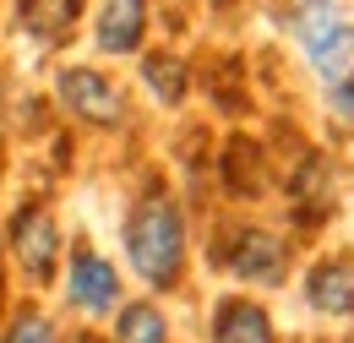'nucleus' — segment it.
I'll use <instances>...</instances> for the list:
<instances>
[{
	"instance_id": "nucleus-8",
	"label": "nucleus",
	"mask_w": 354,
	"mask_h": 343,
	"mask_svg": "<svg viewBox=\"0 0 354 343\" xmlns=\"http://www.w3.org/2000/svg\"><path fill=\"white\" fill-rule=\"evenodd\" d=\"M88 60L98 66H126L153 49V0H93L88 11Z\"/></svg>"
},
{
	"instance_id": "nucleus-1",
	"label": "nucleus",
	"mask_w": 354,
	"mask_h": 343,
	"mask_svg": "<svg viewBox=\"0 0 354 343\" xmlns=\"http://www.w3.org/2000/svg\"><path fill=\"white\" fill-rule=\"evenodd\" d=\"M191 213L185 196H175L164 180H153L147 191H136L120 213V272L153 300H175L191 284Z\"/></svg>"
},
{
	"instance_id": "nucleus-5",
	"label": "nucleus",
	"mask_w": 354,
	"mask_h": 343,
	"mask_svg": "<svg viewBox=\"0 0 354 343\" xmlns=\"http://www.w3.org/2000/svg\"><path fill=\"white\" fill-rule=\"evenodd\" d=\"M278 196H283V229L295 240L322 234L333 218L344 213V158L333 147L306 142L289 164H278Z\"/></svg>"
},
{
	"instance_id": "nucleus-3",
	"label": "nucleus",
	"mask_w": 354,
	"mask_h": 343,
	"mask_svg": "<svg viewBox=\"0 0 354 343\" xmlns=\"http://www.w3.org/2000/svg\"><path fill=\"white\" fill-rule=\"evenodd\" d=\"M44 93H49V115L66 131L104 136V142H120L136 131V93L115 66L60 55V60H49Z\"/></svg>"
},
{
	"instance_id": "nucleus-18",
	"label": "nucleus",
	"mask_w": 354,
	"mask_h": 343,
	"mask_svg": "<svg viewBox=\"0 0 354 343\" xmlns=\"http://www.w3.org/2000/svg\"><path fill=\"white\" fill-rule=\"evenodd\" d=\"M11 289H17V278H11V261H6V245H0V316H6V305L17 300Z\"/></svg>"
},
{
	"instance_id": "nucleus-10",
	"label": "nucleus",
	"mask_w": 354,
	"mask_h": 343,
	"mask_svg": "<svg viewBox=\"0 0 354 343\" xmlns=\"http://www.w3.org/2000/svg\"><path fill=\"white\" fill-rule=\"evenodd\" d=\"M93 0H11V39L39 60H60L88 28Z\"/></svg>"
},
{
	"instance_id": "nucleus-6",
	"label": "nucleus",
	"mask_w": 354,
	"mask_h": 343,
	"mask_svg": "<svg viewBox=\"0 0 354 343\" xmlns=\"http://www.w3.org/2000/svg\"><path fill=\"white\" fill-rule=\"evenodd\" d=\"M283 39L300 49L316 87H333L354 71V11L349 0H289Z\"/></svg>"
},
{
	"instance_id": "nucleus-7",
	"label": "nucleus",
	"mask_w": 354,
	"mask_h": 343,
	"mask_svg": "<svg viewBox=\"0 0 354 343\" xmlns=\"http://www.w3.org/2000/svg\"><path fill=\"white\" fill-rule=\"evenodd\" d=\"M126 295H131V284L109 251H98L93 240H66V261H60V278H55V300H60L66 322L109 327V316L126 305Z\"/></svg>"
},
{
	"instance_id": "nucleus-2",
	"label": "nucleus",
	"mask_w": 354,
	"mask_h": 343,
	"mask_svg": "<svg viewBox=\"0 0 354 343\" xmlns=\"http://www.w3.org/2000/svg\"><path fill=\"white\" fill-rule=\"evenodd\" d=\"M207 267L218 278H229V289L267 300V295H278V289L295 284V272H300V240L283 223H272V218L234 207V213H218L213 229H207Z\"/></svg>"
},
{
	"instance_id": "nucleus-14",
	"label": "nucleus",
	"mask_w": 354,
	"mask_h": 343,
	"mask_svg": "<svg viewBox=\"0 0 354 343\" xmlns=\"http://www.w3.org/2000/svg\"><path fill=\"white\" fill-rule=\"evenodd\" d=\"M0 343H71V327L44 295H17L0 316Z\"/></svg>"
},
{
	"instance_id": "nucleus-4",
	"label": "nucleus",
	"mask_w": 354,
	"mask_h": 343,
	"mask_svg": "<svg viewBox=\"0 0 354 343\" xmlns=\"http://www.w3.org/2000/svg\"><path fill=\"white\" fill-rule=\"evenodd\" d=\"M0 245L11 261V278L28 295H55V278H60V261H66V223H60L44 191L22 185L11 196V207L0 213Z\"/></svg>"
},
{
	"instance_id": "nucleus-17",
	"label": "nucleus",
	"mask_w": 354,
	"mask_h": 343,
	"mask_svg": "<svg viewBox=\"0 0 354 343\" xmlns=\"http://www.w3.org/2000/svg\"><path fill=\"white\" fill-rule=\"evenodd\" d=\"M11 136H17V126H11V87H6V71H0V180H6V158H11Z\"/></svg>"
},
{
	"instance_id": "nucleus-16",
	"label": "nucleus",
	"mask_w": 354,
	"mask_h": 343,
	"mask_svg": "<svg viewBox=\"0 0 354 343\" xmlns=\"http://www.w3.org/2000/svg\"><path fill=\"white\" fill-rule=\"evenodd\" d=\"M322 136L327 147H354V71L344 82L322 87Z\"/></svg>"
},
{
	"instance_id": "nucleus-11",
	"label": "nucleus",
	"mask_w": 354,
	"mask_h": 343,
	"mask_svg": "<svg viewBox=\"0 0 354 343\" xmlns=\"http://www.w3.org/2000/svg\"><path fill=\"white\" fill-rule=\"evenodd\" d=\"M218 185L229 202H245V213L251 207H262L267 196H278V153L257 142V136H245V131H234L229 142L218 147Z\"/></svg>"
},
{
	"instance_id": "nucleus-12",
	"label": "nucleus",
	"mask_w": 354,
	"mask_h": 343,
	"mask_svg": "<svg viewBox=\"0 0 354 343\" xmlns=\"http://www.w3.org/2000/svg\"><path fill=\"white\" fill-rule=\"evenodd\" d=\"M202 338L207 343H283L278 316L262 295H240V289H218L202 316Z\"/></svg>"
},
{
	"instance_id": "nucleus-15",
	"label": "nucleus",
	"mask_w": 354,
	"mask_h": 343,
	"mask_svg": "<svg viewBox=\"0 0 354 343\" xmlns=\"http://www.w3.org/2000/svg\"><path fill=\"white\" fill-rule=\"evenodd\" d=\"M104 338L109 343H175V316L153 295H126V305L109 316Z\"/></svg>"
},
{
	"instance_id": "nucleus-13",
	"label": "nucleus",
	"mask_w": 354,
	"mask_h": 343,
	"mask_svg": "<svg viewBox=\"0 0 354 343\" xmlns=\"http://www.w3.org/2000/svg\"><path fill=\"white\" fill-rule=\"evenodd\" d=\"M131 93H147L164 115H180V109L196 98V66L180 55L175 44H153V49L136 60V87Z\"/></svg>"
},
{
	"instance_id": "nucleus-9",
	"label": "nucleus",
	"mask_w": 354,
	"mask_h": 343,
	"mask_svg": "<svg viewBox=\"0 0 354 343\" xmlns=\"http://www.w3.org/2000/svg\"><path fill=\"white\" fill-rule=\"evenodd\" d=\"M295 289L316 322L354 327V245H322L310 261H300Z\"/></svg>"
}]
</instances>
